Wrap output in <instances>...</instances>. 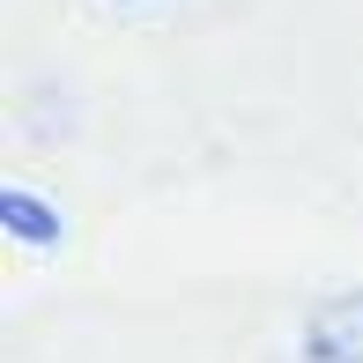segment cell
<instances>
[{
	"label": "cell",
	"mask_w": 363,
	"mask_h": 363,
	"mask_svg": "<svg viewBox=\"0 0 363 363\" xmlns=\"http://www.w3.org/2000/svg\"><path fill=\"white\" fill-rule=\"evenodd\" d=\"M296 363H363V289H334L304 311Z\"/></svg>",
	"instance_id": "cell-1"
},
{
	"label": "cell",
	"mask_w": 363,
	"mask_h": 363,
	"mask_svg": "<svg viewBox=\"0 0 363 363\" xmlns=\"http://www.w3.org/2000/svg\"><path fill=\"white\" fill-rule=\"evenodd\" d=\"M8 223L23 230V238H38V230H60V223H45V208L30 201V193H8Z\"/></svg>",
	"instance_id": "cell-2"
}]
</instances>
